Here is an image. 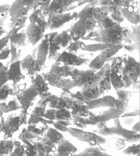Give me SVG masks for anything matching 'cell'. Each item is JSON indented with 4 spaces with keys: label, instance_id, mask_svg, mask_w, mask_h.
Listing matches in <instances>:
<instances>
[{
    "label": "cell",
    "instance_id": "9a60e30c",
    "mask_svg": "<svg viewBox=\"0 0 140 156\" xmlns=\"http://www.w3.org/2000/svg\"><path fill=\"white\" fill-rule=\"evenodd\" d=\"M72 19V15L70 13L51 15L47 22V27L51 30L61 28Z\"/></svg>",
    "mask_w": 140,
    "mask_h": 156
},
{
    "label": "cell",
    "instance_id": "d4e9b609",
    "mask_svg": "<svg viewBox=\"0 0 140 156\" xmlns=\"http://www.w3.org/2000/svg\"><path fill=\"white\" fill-rule=\"evenodd\" d=\"M122 12L124 16L131 23L134 24L139 23L140 14L138 9L137 7L127 6L123 9Z\"/></svg>",
    "mask_w": 140,
    "mask_h": 156
},
{
    "label": "cell",
    "instance_id": "7bdbcfd3",
    "mask_svg": "<svg viewBox=\"0 0 140 156\" xmlns=\"http://www.w3.org/2000/svg\"><path fill=\"white\" fill-rule=\"evenodd\" d=\"M9 13H4L0 15V30H3L2 28L4 26L5 22L7 19Z\"/></svg>",
    "mask_w": 140,
    "mask_h": 156
},
{
    "label": "cell",
    "instance_id": "1f68e13d",
    "mask_svg": "<svg viewBox=\"0 0 140 156\" xmlns=\"http://www.w3.org/2000/svg\"><path fill=\"white\" fill-rule=\"evenodd\" d=\"M113 46L109 45L105 43H99V44H93L90 45H87L85 47V50L90 52H96L100 51L107 49L108 48L111 47Z\"/></svg>",
    "mask_w": 140,
    "mask_h": 156
},
{
    "label": "cell",
    "instance_id": "f6af8a7d",
    "mask_svg": "<svg viewBox=\"0 0 140 156\" xmlns=\"http://www.w3.org/2000/svg\"><path fill=\"white\" fill-rule=\"evenodd\" d=\"M126 49L127 50H128L129 51H132L135 49L133 46H128L125 47Z\"/></svg>",
    "mask_w": 140,
    "mask_h": 156
},
{
    "label": "cell",
    "instance_id": "e0dca14e",
    "mask_svg": "<svg viewBox=\"0 0 140 156\" xmlns=\"http://www.w3.org/2000/svg\"><path fill=\"white\" fill-rule=\"evenodd\" d=\"M56 61L62 62L70 66H78L84 64L86 59L79 57L74 53L64 51L58 56Z\"/></svg>",
    "mask_w": 140,
    "mask_h": 156
},
{
    "label": "cell",
    "instance_id": "b9f144b4",
    "mask_svg": "<svg viewBox=\"0 0 140 156\" xmlns=\"http://www.w3.org/2000/svg\"><path fill=\"white\" fill-rule=\"evenodd\" d=\"M10 5L8 4H4L0 5V15L4 13H9Z\"/></svg>",
    "mask_w": 140,
    "mask_h": 156
},
{
    "label": "cell",
    "instance_id": "2e32d148",
    "mask_svg": "<svg viewBox=\"0 0 140 156\" xmlns=\"http://www.w3.org/2000/svg\"><path fill=\"white\" fill-rule=\"evenodd\" d=\"M64 140L63 135L56 130L49 128L41 142L47 146L55 147L56 144H59Z\"/></svg>",
    "mask_w": 140,
    "mask_h": 156
},
{
    "label": "cell",
    "instance_id": "7a4b0ae2",
    "mask_svg": "<svg viewBox=\"0 0 140 156\" xmlns=\"http://www.w3.org/2000/svg\"><path fill=\"white\" fill-rule=\"evenodd\" d=\"M123 32L122 28L118 24H115L107 28L101 29L96 41L113 46H119L123 39Z\"/></svg>",
    "mask_w": 140,
    "mask_h": 156
},
{
    "label": "cell",
    "instance_id": "d6a6232c",
    "mask_svg": "<svg viewBox=\"0 0 140 156\" xmlns=\"http://www.w3.org/2000/svg\"><path fill=\"white\" fill-rule=\"evenodd\" d=\"M132 40L134 44H133L135 49L139 50L140 47V27L139 26L133 27V31L132 32Z\"/></svg>",
    "mask_w": 140,
    "mask_h": 156
},
{
    "label": "cell",
    "instance_id": "60d3db41",
    "mask_svg": "<svg viewBox=\"0 0 140 156\" xmlns=\"http://www.w3.org/2000/svg\"><path fill=\"white\" fill-rule=\"evenodd\" d=\"M118 95L119 98L120 99V101L124 103L128 99V97L129 96V93L126 90H119L118 92Z\"/></svg>",
    "mask_w": 140,
    "mask_h": 156
},
{
    "label": "cell",
    "instance_id": "d590c367",
    "mask_svg": "<svg viewBox=\"0 0 140 156\" xmlns=\"http://www.w3.org/2000/svg\"><path fill=\"white\" fill-rule=\"evenodd\" d=\"M124 145V142L122 139H112L109 142V147L115 150L122 149Z\"/></svg>",
    "mask_w": 140,
    "mask_h": 156
},
{
    "label": "cell",
    "instance_id": "e575fe53",
    "mask_svg": "<svg viewBox=\"0 0 140 156\" xmlns=\"http://www.w3.org/2000/svg\"><path fill=\"white\" fill-rule=\"evenodd\" d=\"M10 54H11V60L10 63L13 64L19 60L21 57V50H18V48L10 44Z\"/></svg>",
    "mask_w": 140,
    "mask_h": 156
},
{
    "label": "cell",
    "instance_id": "cb8c5ba5",
    "mask_svg": "<svg viewBox=\"0 0 140 156\" xmlns=\"http://www.w3.org/2000/svg\"><path fill=\"white\" fill-rule=\"evenodd\" d=\"M101 93L102 91L101 88L97 84L83 88L81 96L83 99L88 100V101L93 99H97L100 96Z\"/></svg>",
    "mask_w": 140,
    "mask_h": 156
},
{
    "label": "cell",
    "instance_id": "7c38bea8",
    "mask_svg": "<svg viewBox=\"0 0 140 156\" xmlns=\"http://www.w3.org/2000/svg\"><path fill=\"white\" fill-rule=\"evenodd\" d=\"M26 115L24 112H22L20 116L11 115L7 117V120L4 122L2 130L8 134H12L17 131L20 125L25 120Z\"/></svg>",
    "mask_w": 140,
    "mask_h": 156
},
{
    "label": "cell",
    "instance_id": "8d00e7d4",
    "mask_svg": "<svg viewBox=\"0 0 140 156\" xmlns=\"http://www.w3.org/2000/svg\"><path fill=\"white\" fill-rule=\"evenodd\" d=\"M123 153L128 155H139L140 146L139 144H133L123 151Z\"/></svg>",
    "mask_w": 140,
    "mask_h": 156
},
{
    "label": "cell",
    "instance_id": "7402d4cb",
    "mask_svg": "<svg viewBox=\"0 0 140 156\" xmlns=\"http://www.w3.org/2000/svg\"><path fill=\"white\" fill-rule=\"evenodd\" d=\"M58 145L56 150L58 156H72L77 151L76 147L67 140L64 139Z\"/></svg>",
    "mask_w": 140,
    "mask_h": 156
},
{
    "label": "cell",
    "instance_id": "ab89813d",
    "mask_svg": "<svg viewBox=\"0 0 140 156\" xmlns=\"http://www.w3.org/2000/svg\"><path fill=\"white\" fill-rule=\"evenodd\" d=\"M10 54V47L7 45L0 50V60H4L9 57Z\"/></svg>",
    "mask_w": 140,
    "mask_h": 156
},
{
    "label": "cell",
    "instance_id": "f546056e",
    "mask_svg": "<svg viewBox=\"0 0 140 156\" xmlns=\"http://www.w3.org/2000/svg\"><path fill=\"white\" fill-rule=\"evenodd\" d=\"M111 82L112 85L116 90H120L124 87L122 77L118 73L113 72L111 75Z\"/></svg>",
    "mask_w": 140,
    "mask_h": 156
},
{
    "label": "cell",
    "instance_id": "8992f818",
    "mask_svg": "<svg viewBox=\"0 0 140 156\" xmlns=\"http://www.w3.org/2000/svg\"><path fill=\"white\" fill-rule=\"evenodd\" d=\"M115 126L109 128L104 126L99 131L102 135H113L117 134V135L123 136L125 140L129 142H136L139 139V135L135 131H128L124 129L120 124L118 119L114 120Z\"/></svg>",
    "mask_w": 140,
    "mask_h": 156
},
{
    "label": "cell",
    "instance_id": "7dc6e473",
    "mask_svg": "<svg viewBox=\"0 0 140 156\" xmlns=\"http://www.w3.org/2000/svg\"><path fill=\"white\" fill-rule=\"evenodd\" d=\"M104 156H110V155H109V154H106V153H105V154Z\"/></svg>",
    "mask_w": 140,
    "mask_h": 156
},
{
    "label": "cell",
    "instance_id": "f35d334b",
    "mask_svg": "<svg viewBox=\"0 0 140 156\" xmlns=\"http://www.w3.org/2000/svg\"><path fill=\"white\" fill-rule=\"evenodd\" d=\"M82 42L78 41L77 42H71L69 44L68 47H67V50L69 52L72 53V52H76L81 47Z\"/></svg>",
    "mask_w": 140,
    "mask_h": 156
},
{
    "label": "cell",
    "instance_id": "bcb514c9",
    "mask_svg": "<svg viewBox=\"0 0 140 156\" xmlns=\"http://www.w3.org/2000/svg\"><path fill=\"white\" fill-rule=\"evenodd\" d=\"M5 33V31L4 30H0V36H2Z\"/></svg>",
    "mask_w": 140,
    "mask_h": 156
},
{
    "label": "cell",
    "instance_id": "9c48e42d",
    "mask_svg": "<svg viewBox=\"0 0 140 156\" xmlns=\"http://www.w3.org/2000/svg\"><path fill=\"white\" fill-rule=\"evenodd\" d=\"M69 133L74 137L82 142L88 143L90 145L95 146L98 144H103L106 142L104 138L95 134L83 131L82 130L70 128L68 130Z\"/></svg>",
    "mask_w": 140,
    "mask_h": 156
},
{
    "label": "cell",
    "instance_id": "4fadbf2b",
    "mask_svg": "<svg viewBox=\"0 0 140 156\" xmlns=\"http://www.w3.org/2000/svg\"><path fill=\"white\" fill-rule=\"evenodd\" d=\"M68 31L72 41L73 42L78 41L86 34L87 31L86 28V20L78 19Z\"/></svg>",
    "mask_w": 140,
    "mask_h": 156
},
{
    "label": "cell",
    "instance_id": "74e56055",
    "mask_svg": "<svg viewBox=\"0 0 140 156\" xmlns=\"http://www.w3.org/2000/svg\"><path fill=\"white\" fill-rule=\"evenodd\" d=\"M13 34V32L10 30V31L9 32L6 36L0 39V50H2L4 47L7 46L8 43L10 41L11 36Z\"/></svg>",
    "mask_w": 140,
    "mask_h": 156
},
{
    "label": "cell",
    "instance_id": "5b68a950",
    "mask_svg": "<svg viewBox=\"0 0 140 156\" xmlns=\"http://www.w3.org/2000/svg\"><path fill=\"white\" fill-rule=\"evenodd\" d=\"M36 1H15L11 6L9 15L11 20L28 17L29 11L34 9Z\"/></svg>",
    "mask_w": 140,
    "mask_h": 156
},
{
    "label": "cell",
    "instance_id": "f1b7e54d",
    "mask_svg": "<svg viewBox=\"0 0 140 156\" xmlns=\"http://www.w3.org/2000/svg\"><path fill=\"white\" fill-rule=\"evenodd\" d=\"M99 11L100 10L98 8H95L92 6H88L84 7L82 10L79 12V14L77 15V17L78 19H83L85 20L88 19H95Z\"/></svg>",
    "mask_w": 140,
    "mask_h": 156
},
{
    "label": "cell",
    "instance_id": "603a6c76",
    "mask_svg": "<svg viewBox=\"0 0 140 156\" xmlns=\"http://www.w3.org/2000/svg\"><path fill=\"white\" fill-rule=\"evenodd\" d=\"M52 41L54 44L60 48L67 47L72 41L68 30L56 32L53 37Z\"/></svg>",
    "mask_w": 140,
    "mask_h": 156
},
{
    "label": "cell",
    "instance_id": "ffe728a7",
    "mask_svg": "<svg viewBox=\"0 0 140 156\" xmlns=\"http://www.w3.org/2000/svg\"><path fill=\"white\" fill-rule=\"evenodd\" d=\"M47 105L52 108L61 109L66 106V101L64 99L55 96H46L42 98L39 102L40 106L43 107Z\"/></svg>",
    "mask_w": 140,
    "mask_h": 156
},
{
    "label": "cell",
    "instance_id": "30bf717a",
    "mask_svg": "<svg viewBox=\"0 0 140 156\" xmlns=\"http://www.w3.org/2000/svg\"><path fill=\"white\" fill-rule=\"evenodd\" d=\"M40 95V93L31 85L28 88L16 94V99L20 103L21 107L27 110L31 106L36 97Z\"/></svg>",
    "mask_w": 140,
    "mask_h": 156
},
{
    "label": "cell",
    "instance_id": "ee69618b",
    "mask_svg": "<svg viewBox=\"0 0 140 156\" xmlns=\"http://www.w3.org/2000/svg\"><path fill=\"white\" fill-rule=\"evenodd\" d=\"M132 130L136 133H137V131H140V122L139 121L138 122V123H137L136 124L133 126L132 128Z\"/></svg>",
    "mask_w": 140,
    "mask_h": 156
},
{
    "label": "cell",
    "instance_id": "8fae6325",
    "mask_svg": "<svg viewBox=\"0 0 140 156\" xmlns=\"http://www.w3.org/2000/svg\"><path fill=\"white\" fill-rule=\"evenodd\" d=\"M48 50L49 43L48 37L47 36L43 37L38 46L37 47L34 51H33L32 54L33 56L36 57L37 64L40 68L43 66L46 61L47 57L48 55Z\"/></svg>",
    "mask_w": 140,
    "mask_h": 156
},
{
    "label": "cell",
    "instance_id": "d6986e66",
    "mask_svg": "<svg viewBox=\"0 0 140 156\" xmlns=\"http://www.w3.org/2000/svg\"><path fill=\"white\" fill-rule=\"evenodd\" d=\"M44 117L51 120L58 121H69L71 120V114L65 108L51 109L45 112Z\"/></svg>",
    "mask_w": 140,
    "mask_h": 156
},
{
    "label": "cell",
    "instance_id": "3957f363",
    "mask_svg": "<svg viewBox=\"0 0 140 156\" xmlns=\"http://www.w3.org/2000/svg\"><path fill=\"white\" fill-rule=\"evenodd\" d=\"M140 75V64L132 57H128L124 61L122 75L124 87H128L136 83Z\"/></svg>",
    "mask_w": 140,
    "mask_h": 156
},
{
    "label": "cell",
    "instance_id": "6da1fadb",
    "mask_svg": "<svg viewBox=\"0 0 140 156\" xmlns=\"http://www.w3.org/2000/svg\"><path fill=\"white\" fill-rule=\"evenodd\" d=\"M73 68L62 62L56 61L49 72L43 75V79L51 86L64 90L71 89L74 87Z\"/></svg>",
    "mask_w": 140,
    "mask_h": 156
},
{
    "label": "cell",
    "instance_id": "836d02e7",
    "mask_svg": "<svg viewBox=\"0 0 140 156\" xmlns=\"http://www.w3.org/2000/svg\"><path fill=\"white\" fill-rule=\"evenodd\" d=\"M8 69L7 66L4 65L0 68V87L6 84L9 81Z\"/></svg>",
    "mask_w": 140,
    "mask_h": 156
},
{
    "label": "cell",
    "instance_id": "5bb4252c",
    "mask_svg": "<svg viewBox=\"0 0 140 156\" xmlns=\"http://www.w3.org/2000/svg\"><path fill=\"white\" fill-rule=\"evenodd\" d=\"M20 68L22 71L31 76H33L41 68L37 64L36 57L32 55H27L23 60L20 61Z\"/></svg>",
    "mask_w": 140,
    "mask_h": 156
},
{
    "label": "cell",
    "instance_id": "4dcf8cb0",
    "mask_svg": "<svg viewBox=\"0 0 140 156\" xmlns=\"http://www.w3.org/2000/svg\"><path fill=\"white\" fill-rule=\"evenodd\" d=\"M12 88L9 84L6 83L0 87V102L5 101L9 96L12 94Z\"/></svg>",
    "mask_w": 140,
    "mask_h": 156
},
{
    "label": "cell",
    "instance_id": "52a82bcc",
    "mask_svg": "<svg viewBox=\"0 0 140 156\" xmlns=\"http://www.w3.org/2000/svg\"><path fill=\"white\" fill-rule=\"evenodd\" d=\"M46 27V24H42L36 21L30 22L26 30L28 42L33 46L36 45L43 38L44 32Z\"/></svg>",
    "mask_w": 140,
    "mask_h": 156
},
{
    "label": "cell",
    "instance_id": "4316f807",
    "mask_svg": "<svg viewBox=\"0 0 140 156\" xmlns=\"http://www.w3.org/2000/svg\"><path fill=\"white\" fill-rule=\"evenodd\" d=\"M28 38L25 30H22L11 36L10 42V44L18 48L19 47L25 46L27 45Z\"/></svg>",
    "mask_w": 140,
    "mask_h": 156
},
{
    "label": "cell",
    "instance_id": "484cf974",
    "mask_svg": "<svg viewBox=\"0 0 140 156\" xmlns=\"http://www.w3.org/2000/svg\"><path fill=\"white\" fill-rule=\"evenodd\" d=\"M21 106L18 99H11L7 102H3L0 103V116H2L4 114L8 113L11 111H14L16 110L21 108Z\"/></svg>",
    "mask_w": 140,
    "mask_h": 156
},
{
    "label": "cell",
    "instance_id": "ba28073f",
    "mask_svg": "<svg viewBox=\"0 0 140 156\" xmlns=\"http://www.w3.org/2000/svg\"><path fill=\"white\" fill-rule=\"evenodd\" d=\"M122 47L120 45L113 46L104 50L100 53L97 57L95 58L91 61L90 64V68L91 70L96 71L102 68L105 64V61L108 60L109 58L114 55L115 53L118 52Z\"/></svg>",
    "mask_w": 140,
    "mask_h": 156
},
{
    "label": "cell",
    "instance_id": "44dd1931",
    "mask_svg": "<svg viewBox=\"0 0 140 156\" xmlns=\"http://www.w3.org/2000/svg\"><path fill=\"white\" fill-rule=\"evenodd\" d=\"M8 76L9 81H13L14 85L18 84L25 79V76L22 73L20 68V61L11 64L10 68L8 69Z\"/></svg>",
    "mask_w": 140,
    "mask_h": 156
},
{
    "label": "cell",
    "instance_id": "83f0119b",
    "mask_svg": "<svg viewBox=\"0 0 140 156\" xmlns=\"http://www.w3.org/2000/svg\"><path fill=\"white\" fill-rule=\"evenodd\" d=\"M31 85L41 94H43L47 90V85L46 81L40 75H37L32 80Z\"/></svg>",
    "mask_w": 140,
    "mask_h": 156
},
{
    "label": "cell",
    "instance_id": "277c9868",
    "mask_svg": "<svg viewBox=\"0 0 140 156\" xmlns=\"http://www.w3.org/2000/svg\"><path fill=\"white\" fill-rule=\"evenodd\" d=\"M74 87L84 88L97 84L98 77L92 70H79L75 68L73 70Z\"/></svg>",
    "mask_w": 140,
    "mask_h": 156
},
{
    "label": "cell",
    "instance_id": "ac0fdd59",
    "mask_svg": "<svg viewBox=\"0 0 140 156\" xmlns=\"http://www.w3.org/2000/svg\"><path fill=\"white\" fill-rule=\"evenodd\" d=\"M118 101L115 100L111 96H106L102 98L93 99L88 101L87 102L88 109H93L95 108H98L100 107H114L117 106Z\"/></svg>",
    "mask_w": 140,
    "mask_h": 156
}]
</instances>
